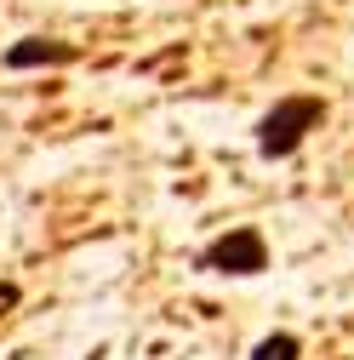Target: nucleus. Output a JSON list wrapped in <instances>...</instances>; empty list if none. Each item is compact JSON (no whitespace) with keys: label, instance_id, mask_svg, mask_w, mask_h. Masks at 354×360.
I'll use <instances>...</instances> for the list:
<instances>
[{"label":"nucleus","instance_id":"nucleus-1","mask_svg":"<svg viewBox=\"0 0 354 360\" xmlns=\"http://www.w3.org/2000/svg\"><path fill=\"white\" fill-rule=\"evenodd\" d=\"M320 126H326V103L308 98V92H291V98H280L269 115L251 126L257 131V155L263 160H291L303 149V138H308V131H320Z\"/></svg>","mask_w":354,"mask_h":360},{"label":"nucleus","instance_id":"nucleus-2","mask_svg":"<svg viewBox=\"0 0 354 360\" xmlns=\"http://www.w3.org/2000/svg\"><path fill=\"white\" fill-rule=\"evenodd\" d=\"M200 269L206 275H263L269 269V240H263V229H251V223H235V229H223L206 252H200Z\"/></svg>","mask_w":354,"mask_h":360},{"label":"nucleus","instance_id":"nucleus-3","mask_svg":"<svg viewBox=\"0 0 354 360\" xmlns=\"http://www.w3.org/2000/svg\"><path fill=\"white\" fill-rule=\"evenodd\" d=\"M74 58H80V46L46 40V34H23V40H12V46L0 52V63H6L12 75H23V69H69Z\"/></svg>","mask_w":354,"mask_h":360},{"label":"nucleus","instance_id":"nucleus-4","mask_svg":"<svg viewBox=\"0 0 354 360\" xmlns=\"http://www.w3.org/2000/svg\"><path fill=\"white\" fill-rule=\"evenodd\" d=\"M246 360H303V338L297 332H269Z\"/></svg>","mask_w":354,"mask_h":360},{"label":"nucleus","instance_id":"nucleus-5","mask_svg":"<svg viewBox=\"0 0 354 360\" xmlns=\"http://www.w3.org/2000/svg\"><path fill=\"white\" fill-rule=\"evenodd\" d=\"M18 297H23V292H18L12 281H0V309H18Z\"/></svg>","mask_w":354,"mask_h":360}]
</instances>
